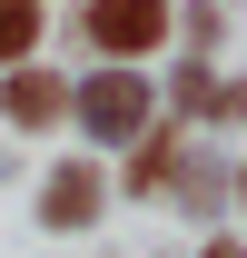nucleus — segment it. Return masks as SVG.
I'll return each mask as SVG.
<instances>
[{
  "label": "nucleus",
  "instance_id": "obj_1",
  "mask_svg": "<svg viewBox=\"0 0 247 258\" xmlns=\"http://www.w3.org/2000/svg\"><path fill=\"white\" fill-rule=\"evenodd\" d=\"M69 109H79L99 139H139V119H149V80H139V70H99L89 90H69Z\"/></svg>",
  "mask_w": 247,
  "mask_h": 258
},
{
  "label": "nucleus",
  "instance_id": "obj_2",
  "mask_svg": "<svg viewBox=\"0 0 247 258\" xmlns=\"http://www.w3.org/2000/svg\"><path fill=\"white\" fill-rule=\"evenodd\" d=\"M158 30H168V0H99V10H89V40L109 50V60L158 50Z\"/></svg>",
  "mask_w": 247,
  "mask_h": 258
},
{
  "label": "nucleus",
  "instance_id": "obj_3",
  "mask_svg": "<svg viewBox=\"0 0 247 258\" xmlns=\"http://www.w3.org/2000/svg\"><path fill=\"white\" fill-rule=\"evenodd\" d=\"M0 109H10L20 129H40V119H60V109H69V90L50 80V70H10V90H0Z\"/></svg>",
  "mask_w": 247,
  "mask_h": 258
},
{
  "label": "nucleus",
  "instance_id": "obj_4",
  "mask_svg": "<svg viewBox=\"0 0 247 258\" xmlns=\"http://www.w3.org/2000/svg\"><path fill=\"white\" fill-rule=\"evenodd\" d=\"M89 219H99V169L69 159L60 179H50V228H89Z\"/></svg>",
  "mask_w": 247,
  "mask_h": 258
},
{
  "label": "nucleus",
  "instance_id": "obj_5",
  "mask_svg": "<svg viewBox=\"0 0 247 258\" xmlns=\"http://www.w3.org/2000/svg\"><path fill=\"white\" fill-rule=\"evenodd\" d=\"M40 40V0H0V60H20Z\"/></svg>",
  "mask_w": 247,
  "mask_h": 258
},
{
  "label": "nucleus",
  "instance_id": "obj_6",
  "mask_svg": "<svg viewBox=\"0 0 247 258\" xmlns=\"http://www.w3.org/2000/svg\"><path fill=\"white\" fill-rule=\"evenodd\" d=\"M208 258H247V248H237V238H217V248H208Z\"/></svg>",
  "mask_w": 247,
  "mask_h": 258
},
{
  "label": "nucleus",
  "instance_id": "obj_7",
  "mask_svg": "<svg viewBox=\"0 0 247 258\" xmlns=\"http://www.w3.org/2000/svg\"><path fill=\"white\" fill-rule=\"evenodd\" d=\"M237 189H247V169H237Z\"/></svg>",
  "mask_w": 247,
  "mask_h": 258
}]
</instances>
